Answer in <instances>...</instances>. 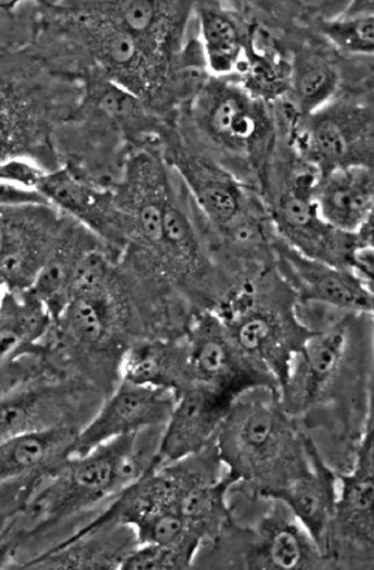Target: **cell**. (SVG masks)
<instances>
[{"instance_id":"33","label":"cell","mask_w":374,"mask_h":570,"mask_svg":"<svg viewBox=\"0 0 374 570\" xmlns=\"http://www.w3.org/2000/svg\"><path fill=\"white\" fill-rule=\"evenodd\" d=\"M7 288L6 285H3L2 282H0V302H2L3 295H6Z\"/></svg>"},{"instance_id":"31","label":"cell","mask_w":374,"mask_h":570,"mask_svg":"<svg viewBox=\"0 0 374 570\" xmlns=\"http://www.w3.org/2000/svg\"><path fill=\"white\" fill-rule=\"evenodd\" d=\"M194 568V560L156 543H137L126 557L120 570H186Z\"/></svg>"},{"instance_id":"22","label":"cell","mask_w":374,"mask_h":570,"mask_svg":"<svg viewBox=\"0 0 374 570\" xmlns=\"http://www.w3.org/2000/svg\"><path fill=\"white\" fill-rule=\"evenodd\" d=\"M233 399L194 386L178 395L165 424L155 465H167L215 445Z\"/></svg>"},{"instance_id":"27","label":"cell","mask_w":374,"mask_h":570,"mask_svg":"<svg viewBox=\"0 0 374 570\" xmlns=\"http://www.w3.org/2000/svg\"><path fill=\"white\" fill-rule=\"evenodd\" d=\"M315 198L326 224L342 233H358L373 222V167L356 165L321 176Z\"/></svg>"},{"instance_id":"15","label":"cell","mask_w":374,"mask_h":570,"mask_svg":"<svg viewBox=\"0 0 374 570\" xmlns=\"http://www.w3.org/2000/svg\"><path fill=\"white\" fill-rule=\"evenodd\" d=\"M185 338L194 386L233 400L254 386H272L278 391L276 381L243 354L224 322L210 308L190 316Z\"/></svg>"},{"instance_id":"1","label":"cell","mask_w":374,"mask_h":570,"mask_svg":"<svg viewBox=\"0 0 374 570\" xmlns=\"http://www.w3.org/2000/svg\"><path fill=\"white\" fill-rule=\"evenodd\" d=\"M190 2H38L28 53L71 80L102 78L168 121L206 77L185 67Z\"/></svg>"},{"instance_id":"29","label":"cell","mask_w":374,"mask_h":570,"mask_svg":"<svg viewBox=\"0 0 374 570\" xmlns=\"http://www.w3.org/2000/svg\"><path fill=\"white\" fill-rule=\"evenodd\" d=\"M315 26L336 53L351 59H373V0L347 2L336 14L319 17Z\"/></svg>"},{"instance_id":"5","label":"cell","mask_w":374,"mask_h":570,"mask_svg":"<svg viewBox=\"0 0 374 570\" xmlns=\"http://www.w3.org/2000/svg\"><path fill=\"white\" fill-rule=\"evenodd\" d=\"M178 134L263 197L278 145L272 104L240 82L208 77L177 112Z\"/></svg>"},{"instance_id":"7","label":"cell","mask_w":374,"mask_h":570,"mask_svg":"<svg viewBox=\"0 0 374 570\" xmlns=\"http://www.w3.org/2000/svg\"><path fill=\"white\" fill-rule=\"evenodd\" d=\"M319 177L312 165L278 141L263 190L274 234L306 258L355 273L358 250L373 247V222L356 234L326 224L315 198Z\"/></svg>"},{"instance_id":"17","label":"cell","mask_w":374,"mask_h":570,"mask_svg":"<svg viewBox=\"0 0 374 570\" xmlns=\"http://www.w3.org/2000/svg\"><path fill=\"white\" fill-rule=\"evenodd\" d=\"M50 313L29 291H8L0 302V395L32 379L56 373L47 363L42 342Z\"/></svg>"},{"instance_id":"6","label":"cell","mask_w":374,"mask_h":570,"mask_svg":"<svg viewBox=\"0 0 374 570\" xmlns=\"http://www.w3.org/2000/svg\"><path fill=\"white\" fill-rule=\"evenodd\" d=\"M82 85L43 67L28 51L0 62V181L16 177V160L50 173L59 168L56 129L76 111Z\"/></svg>"},{"instance_id":"18","label":"cell","mask_w":374,"mask_h":570,"mask_svg":"<svg viewBox=\"0 0 374 570\" xmlns=\"http://www.w3.org/2000/svg\"><path fill=\"white\" fill-rule=\"evenodd\" d=\"M274 268L293 291L295 298L306 299L356 313L373 315V286L346 268L306 258L284 242L273 243Z\"/></svg>"},{"instance_id":"11","label":"cell","mask_w":374,"mask_h":570,"mask_svg":"<svg viewBox=\"0 0 374 570\" xmlns=\"http://www.w3.org/2000/svg\"><path fill=\"white\" fill-rule=\"evenodd\" d=\"M282 141L319 173L373 167V101L370 95L338 94L332 102L299 117Z\"/></svg>"},{"instance_id":"23","label":"cell","mask_w":374,"mask_h":570,"mask_svg":"<svg viewBox=\"0 0 374 570\" xmlns=\"http://www.w3.org/2000/svg\"><path fill=\"white\" fill-rule=\"evenodd\" d=\"M98 252H111L119 258L97 234L65 215L58 243L29 289L50 313L51 320H56L67 306L87 261Z\"/></svg>"},{"instance_id":"14","label":"cell","mask_w":374,"mask_h":570,"mask_svg":"<svg viewBox=\"0 0 374 570\" xmlns=\"http://www.w3.org/2000/svg\"><path fill=\"white\" fill-rule=\"evenodd\" d=\"M78 433L55 429L0 443V533L71 456Z\"/></svg>"},{"instance_id":"9","label":"cell","mask_w":374,"mask_h":570,"mask_svg":"<svg viewBox=\"0 0 374 570\" xmlns=\"http://www.w3.org/2000/svg\"><path fill=\"white\" fill-rule=\"evenodd\" d=\"M373 315H350L341 324L311 334L291 360L280 402L291 416L354 393L373 354Z\"/></svg>"},{"instance_id":"12","label":"cell","mask_w":374,"mask_h":570,"mask_svg":"<svg viewBox=\"0 0 374 570\" xmlns=\"http://www.w3.org/2000/svg\"><path fill=\"white\" fill-rule=\"evenodd\" d=\"M107 395L81 379L46 374L0 395V443L24 434L82 426Z\"/></svg>"},{"instance_id":"16","label":"cell","mask_w":374,"mask_h":570,"mask_svg":"<svg viewBox=\"0 0 374 570\" xmlns=\"http://www.w3.org/2000/svg\"><path fill=\"white\" fill-rule=\"evenodd\" d=\"M49 203L0 204V282L12 293L32 288L62 230Z\"/></svg>"},{"instance_id":"32","label":"cell","mask_w":374,"mask_h":570,"mask_svg":"<svg viewBox=\"0 0 374 570\" xmlns=\"http://www.w3.org/2000/svg\"><path fill=\"white\" fill-rule=\"evenodd\" d=\"M47 203L35 190L0 181V204Z\"/></svg>"},{"instance_id":"3","label":"cell","mask_w":374,"mask_h":570,"mask_svg":"<svg viewBox=\"0 0 374 570\" xmlns=\"http://www.w3.org/2000/svg\"><path fill=\"white\" fill-rule=\"evenodd\" d=\"M164 426L126 434L87 454L69 456L6 529L19 546L20 559L24 550H32L60 528L90 520L154 468Z\"/></svg>"},{"instance_id":"26","label":"cell","mask_w":374,"mask_h":570,"mask_svg":"<svg viewBox=\"0 0 374 570\" xmlns=\"http://www.w3.org/2000/svg\"><path fill=\"white\" fill-rule=\"evenodd\" d=\"M120 373L121 381L169 391L176 397L194 389L185 333L139 338L126 352Z\"/></svg>"},{"instance_id":"2","label":"cell","mask_w":374,"mask_h":570,"mask_svg":"<svg viewBox=\"0 0 374 570\" xmlns=\"http://www.w3.org/2000/svg\"><path fill=\"white\" fill-rule=\"evenodd\" d=\"M117 256L98 252L87 261L67 306L51 322L42 347L47 363L110 395L121 381V361L146 328Z\"/></svg>"},{"instance_id":"25","label":"cell","mask_w":374,"mask_h":570,"mask_svg":"<svg viewBox=\"0 0 374 570\" xmlns=\"http://www.w3.org/2000/svg\"><path fill=\"white\" fill-rule=\"evenodd\" d=\"M311 469L286 484L272 499L280 500L288 507L325 556L336 512L338 473L326 463L315 441L311 445Z\"/></svg>"},{"instance_id":"20","label":"cell","mask_w":374,"mask_h":570,"mask_svg":"<svg viewBox=\"0 0 374 570\" xmlns=\"http://www.w3.org/2000/svg\"><path fill=\"white\" fill-rule=\"evenodd\" d=\"M137 543L134 530L121 522L80 525L53 546L19 561L12 569L120 570Z\"/></svg>"},{"instance_id":"28","label":"cell","mask_w":374,"mask_h":570,"mask_svg":"<svg viewBox=\"0 0 374 570\" xmlns=\"http://www.w3.org/2000/svg\"><path fill=\"white\" fill-rule=\"evenodd\" d=\"M289 53V85L285 99L306 117L333 101L342 91L337 60L312 42H297Z\"/></svg>"},{"instance_id":"10","label":"cell","mask_w":374,"mask_h":570,"mask_svg":"<svg viewBox=\"0 0 374 570\" xmlns=\"http://www.w3.org/2000/svg\"><path fill=\"white\" fill-rule=\"evenodd\" d=\"M267 508L254 524L230 520L219 537L206 543L194 568L246 570L332 569L302 522L277 499H265Z\"/></svg>"},{"instance_id":"21","label":"cell","mask_w":374,"mask_h":570,"mask_svg":"<svg viewBox=\"0 0 374 570\" xmlns=\"http://www.w3.org/2000/svg\"><path fill=\"white\" fill-rule=\"evenodd\" d=\"M35 190L60 213L86 226L117 255L124 250V220L117 208L112 189L91 185L58 168L43 173Z\"/></svg>"},{"instance_id":"19","label":"cell","mask_w":374,"mask_h":570,"mask_svg":"<svg viewBox=\"0 0 374 570\" xmlns=\"http://www.w3.org/2000/svg\"><path fill=\"white\" fill-rule=\"evenodd\" d=\"M176 395L169 391L120 381L107 395L73 443L72 455H82L112 439L167 424Z\"/></svg>"},{"instance_id":"4","label":"cell","mask_w":374,"mask_h":570,"mask_svg":"<svg viewBox=\"0 0 374 570\" xmlns=\"http://www.w3.org/2000/svg\"><path fill=\"white\" fill-rule=\"evenodd\" d=\"M308 436L272 386H254L233 400L216 438V451L233 489L272 499L311 469Z\"/></svg>"},{"instance_id":"24","label":"cell","mask_w":374,"mask_h":570,"mask_svg":"<svg viewBox=\"0 0 374 570\" xmlns=\"http://www.w3.org/2000/svg\"><path fill=\"white\" fill-rule=\"evenodd\" d=\"M198 42L208 76L237 80L246 62L250 19L229 3H194Z\"/></svg>"},{"instance_id":"13","label":"cell","mask_w":374,"mask_h":570,"mask_svg":"<svg viewBox=\"0 0 374 570\" xmlns=\"http://www.w3.org/2000/svg\"><path fill=\"white\" fill-rule=\"evenodd\" d=\"M373 411L368 413L354 464L338 473L336 512L325 556L332 569L373 568Z\"/></svg>"},{"instance_id":"8","label":"cell","mask_w":374,"mask_h":570,"mask_svg":"<svg viewBox=\"0 0 374 570\" xmlns=\"http://www.w3.org/2000/svg\"><path fill=\"white\" fill-rule=\"evenodd\" d=\"M294 304L293 291L272 267L238 278L213 308L243 354L276 381L278 394L291 360L311 336Z\"/></svg>"},{"instance_id":"30","label":"cell","mask_w":374,"mask_h":570,"mask_svg":"<svg viewBox=\"0 0 374 570\" xmlns=\"http://www.w3.org/2000/svg\"><path fill=\"white\" fill-rule=\"evenodd\" d=\"M37 11V2H0V62L29 50Z\"/></svg>"}]
</instances>
